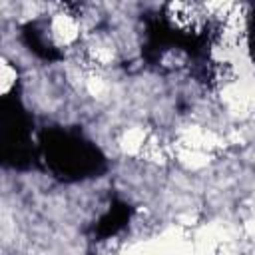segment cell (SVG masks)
<instances>
[{"label":"cell","instance_id":"obj_1","mask_svg":"<svg viewBox=\"0 0 255 255\" xmlns=\"http://www.w3.org/2000/svg\"><path fill=\"white\" fill-rule=\"evenodd\" d=\"M165 14L177 30L195 32L205 22L207 14L199 0H169L165 6Z\"/></svg>","mask_w":255,"mask_h":255},{"label":"cell","instance_id":"obj_2","mask_svg":"<svg viewBox=\"0 0 255 255\" xmlns=\"http://www.w3.org/2000/svg\"><path fill=\"white\" fill-rule=\"evenodd\" d=\"M48 32H50L52 42H54L56 46H62V48H64V46H72V44L80 38L82 24H80V20H78L74 14H70V12L62 10V8H58V10L52 12Z\"/></svg>","mask_w":255,"mask_h":255},{"label":"cell","instance_id":"obj_3","mask_svg":"<svg viewBox=\"0 0 255 255\" xmlns=\"http://www.w3.org/2000/svg\"><path fill=\"white\" fill-rule=\"evenodd\" d=\"M149 135L151 133H147L143 128H128L120 135V141H118L120 143V149L124 153H128V155H137L139 157V153H141L143 145L147 143Z\"/></svg>","mask_w":255,"mask_h":255},{"label":"cell","instance_id":"obj_4","mask_svg":"<svg viewBox=\"0 0 255 255\" xmlns=\"http://www.w3.org/2000/svg\"><path fill=\"white\" fill-rule=\"evenodd\" d=\"M16 78H18V72H16V66H12V62L8 60H2V94L6 96L14 86H16Z\"/></svg>","mask_w":255,"mask_h":255},{"label":"cell","instance_id":"obj_5","mask_svg":"<svg viewBox=\"0 0 255 255\" xmlns=\"http://www.w3.org/2000/svg\"><path fill=\"white\" fill-rule=\"evenodd\" d=\"M245 233H247L251 239H255V219H251V221L245 223Z\"/></svg>","mask_w":255,"mask_h":255}]
</instances>
